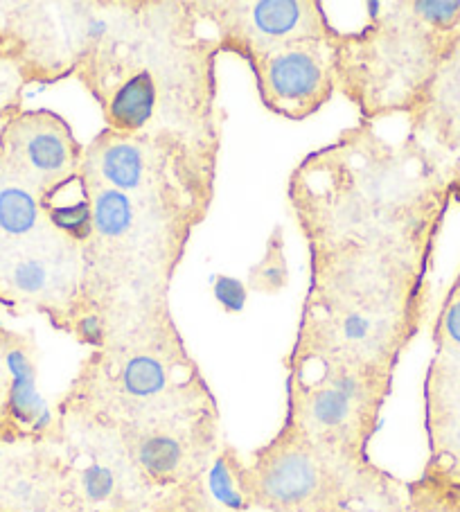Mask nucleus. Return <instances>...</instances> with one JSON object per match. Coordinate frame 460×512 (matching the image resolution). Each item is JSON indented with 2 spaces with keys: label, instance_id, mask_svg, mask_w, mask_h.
<instances>
[{
  "label": "nucleus",
  "instance_id": "13",
  "mask_svg": "<svg viewBox=\"0 0 460 512\" xmlns=\"http://www.w3.org/2000/svg\"><path fill=\"white\" fill-rule=\"evenodd\" d=\"M282 231L276 228L267 242V253L260 264H255L249 273V289L260 294H278L282 287H287V260L282 251Z\"/></svg>",
  "mask_w": 460,
  "mask_h": 512
},
{
  "label": "nucleus",
  "instance_id": "15",
  "mask_svg": "<svg viewBox=\"0 0 460 512\" xmlns=\"http://www.w3.org/2000/svg\"><path fill=\"white\" fill-rule=\"evenodd\" d=\"M212 289H215L217 303L226 312H240L246 303V294H249V287L244 282L228 276H217V282Z\"/></svg>",
  "mask_w": 460,
  "mask_h": 512
},
{
  "label": "nucleus",
  "instance_id": "4",
  "mask_svg": "<svg viewBox=\"0 0 460 512\" xmlns=\"http://www.w3.org/2000/svg\"><path fill=\"white\" fill-rule=\"evenodd\" d=\"M217 156L167 136H122L104 129L84 145L88 181L158 203L201 224L215 197Z\"/></svg>",
  "mask_w": 460,
  "mask_h": 512
},
{
  "label": "nucleus",
  "instance_id": "16",
  "mask_svg": "<svg viewBox=\"0 0 460 512\" xmlns=\"http://www.w3.org/2000/svg\"><path fill=\"white\" fill-rule=\"evenodd\" d=\"M440 332L449 343L460 346V298H449L440 316Z\"/></svg>",
  "mask_w": 460,
  "mask_h": 512
},
{
  "label": "nucleus",
  "instance_id": "1",
  "mask_svg": "<svg viewBox=\"0 0 460 512\" xmlns=\"http://www.w3.org/2000/svg\"><path fill=\"white\" fill-rule=\"evenodd\" d=\"M445 192L420 138L393 145L359 120L298 163L287 197L309 249L355 244L431 258Z\"/></svg>",
  "mask_w": 460,
  "mask_h": 512
},
{
  "label": "nucleus",
  "instance_id": "6",
  "mask_svg": "<svg viewBox=\"0 0 460 512\" xmlns=\"http://www.w3.org/2000/svg\"><path fill=\"white\" fill-rule=\"evenodd\" d=\"M343 32V30H341ZM287 43L249 61L264 109L303 122L339 91V37Z\"/></svg>",
  "mask_w": 460,
  "mask_h": 512
},
{
  "label": "nucleus",
  "instance_id": "5",
  "mask_svg": "<svg viewBox=\"0 0 460 512\" xmlns=\"http://www.w3.org/2000/svg\"><path fill=\"white\" fill-rule=\"evenodd\" d=\"M199 23L215 30L219 52L251 59L287 43L332 39L336 30L321 0H194Z\"/></svg>",
  "mask_w": 460,
  "mask_h": 512
},
{
  "label": "nucleus",
  "instance_id": "12",
  "mask_svg": "<svg viewBox=\"0 0 460 512\" xmlns=\"http://www.w3.org/2000/svg\"><path fill=\"white\" fill-rule=\"evenodd\" d=\"M41 201L34 192L21 185L0 190V228L5 233L23 237L41 222Z\"/></svg>",
  "mask_w": 460,
  "mask_h": 512
},
{
  "label": "nucleus",
  "instance_id": "7",
  "mask_svg": "<svg viewBox=\"0 0 460 512\" xmlns=\"http://www.w3.org/2000/svg\"><path fill=\"white\" fill-rule=\"evenodd\" d=\"M318 447L285 427L269 447L255 456L249 470L251 499L280 512L307 506L321 494L325 472Z\"/></svg>",
  "mask_w": 460,
  "mask_h": 512
},
{
  "label": "nucleus",
  "instance_id": "3",
  "mask_svg": "<svg viewBox=\"0 0 460 512\" xmlns=\"http://www.w3.org/2000/svg\"><path fill=\"white\" fill-rule=\"evenodd\" d=\"M460 32V3H368V21L339 37V91L375 125L420 102Z\"/></svg>",
  "mask_w": 460,
  "mask_h": 512
},
{
  "label": "nucleus",
  "instance_id": "8",
  "mask_svg": "<svg viewBox=\"0 0 460 512\" xmlns=\"http://www.w3.org/2000/svg\"><path fill=\"white\" fill-rule=\"evenodd\" d=\"M14 149L19 163L39 183L41 194L70 179L82 163L84 145L68 122L50 111H34L19 120Z\"/></svg>",
  "mask_w": 460,
  "mask_h": 512
},
{
  "label": "nucleus",
  "instance_id": "11",
  "mask_svg": "<svg viewBox=\"0 0 460 512\" xmlns=\"http://www.w3.org/2000/svg\"><path fill=\"white\" fill-rule=\"evenodd\" d=\"M131 449L138 467L152 481H172L185 463V447L170 431H147Z\"/></svg>",
  "mask_w": 460,
  "mask_h": 512
},
{
  "label": "nucleus",
  "instance_id": "2",
  "mask_svg": "<svg viewBox=\"0 0 460 512\" xmlns=\"http://www.w3.org/2000/svg\"><path fill=\"white\" fill-rule=\"evenodd\" d=\"M431 258L377 246L309 249L294 368H355L391 375L427 310Z\"/></svg>",
  "mask_w": 460,
  "mask_h": 512
},
{
  "label": "nucleus",
  "instance_id": "9",
  "mask_svg": "<svg viewBox=\"0 0 460 512\" xmlns=\"http://www.w3.org/2000/svg\"><path fill=\"white\" fill-rule=\"evenodd\" d=\"M7 368L12 373L10 411L14 420L30 425L34 431L48 429L52 425V413L37 391V375L30 357L21 350H12L7 355Z\"/></svg>",
  "mask_w": 460,
  "mask_h": 512
},
{
  "label": "nucleus",
  "instance_id": "14",
  "mask_svg": "<svg viewBox=\"0 0 460 512\" xmlns=\"http://www.w3.org/2000/svg\"><path fill=\"white\" fill-rule=\"evenodd\" d=\"M79 481H82V490L86 494V499L93 503H102L106 499H111V494L115 492L113 470L109 465H102L97 461L84 467L82 474H79Z\"/></svg>",
  "mask_w": 460,
  "mask_h": 512
},
{
  "label": "nucleus",
  "instance_id": "10",
  "mask_svg": "<svg viewBox=\"0 0 460 512\" xmlns=\"http://www.w3.org/2000/svg\"><path fill=\"white\" fill-rule=\"evenodd\" d=\"M208 494L228 512H244L251 506L249 467L235 456L233 449H226L212 461L206 474Z\"/></svg>",
  "mask_w": 460,
  "mask_h": 512
}]
</instances>
